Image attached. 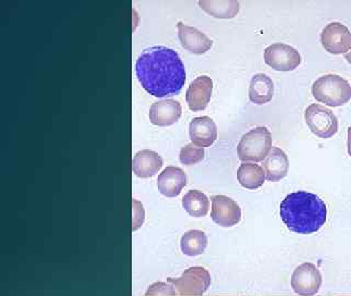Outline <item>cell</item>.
Returning a JSON list of instances; mask_svg holds the SVG:
<instances>
[{
	"mask_svg": "<svg viewBox=\"0 0 351 296\" xmlns=\"http://www.w3.org/2000/svg\"><path fill=\"white\" fill-rule=\"evenodd\" d=\"M135 73L144 90L157 98L178 95L186 82V69L178 53L166 47L144 49Z\"/></svg>",
	"mask_w": 351,
	"mask_h": 296,
	"instance_id": "1",
	"label": "cell"
},
{
	"mask_svg": "<svg viewBox=\"0 0 351 296\" xmlns=\"http://www.w3.org/2000/svg\"><path fill=\"white\" fill-rule=\"evenodd\" d=\"M280 215L285 226L294 233H315L327 219L326 204L317 195L296 191L285 197L280 206Z\"/></svg>",
	"mask_w": 351,
	"mask_h": 296,
	"instance_id": "2",
	"label": "cell"
},
{
	"mask_svg": "<svg viewBox=\"0 0 351 296\" xmlns=\"http://www.w3.org/2000/svg\"><path fill=\"white\" fill-rule=\"evenodd\" d=\"M313 97L329 107H340L350 100L351 86L338 75H325L312 86Z\"/></svg>",
	"mask_w": 351,
	"mask_h": 296,
	"instance_id": "3",
	"label": "cell"
},
{
	"mask_svg": "<svg viewBox=\"0 0 351 296\" xmlns=\"http://www.w3.org/2000/svg\"><path fill=\"white\" fill-rule=\"evenodd\" d=\"M271 149V133L265 126H259L241 137L237 146V155L241 162H263Z\"/></svg>",
	"mask_w": 351,
	"mask_h": 296,
	"instance_id": "4",
	"label": "cell"
},
{
	"mask_svg": "<svg viewBox=\"0 0 351 296\" xmlns=\"http://www.w3.org/2000/svg\"><path fill=\"white\" fill-rule=\"evenodd\" d=\"M168 282L182 296H202L211 286V274L202 267L186 269L181 277L169 278Z\"/></svg>",
	"mask_w": 351,
	"mask_h": 296,
	"instance_id": "5",
	"label": "cell"
},
{
	"mask_svg": "<svg viewBox=\"0 0 351 296\" xmlns=\"http://www.w3.org/2000/svg\"><path fill=\"white\" fill-rule=\"evenodd\" d=\"M305 121L311 131L321 138L334 136L338 131V120L332 110L321 104H311L305 110Z\"/></svg>",
	"mask_w": 351,
	"mask_h": 296,
	"instance_id": "6",
	"label": "cell"
},
{
	"mask_svg": "<svg viewBox=\"0 0 351 296\" xmlns=\"http://www.w3.org/2000/svg\"><path fill=\"white\" fill-rule=\"evenodd\" d=\"M291 286L299 295L314 296L322 286L321 271L313 263H303L294 270Z\"/></svg>",
	"mask_w": 351,
	"mask_h": 296,
	"instance_id": "7",
	"label": "cell"
},
{
	"mask_svg": "<svg viewBox=\"0 0 351 296\" xmlns=\"http://www.w3.org/2000/svg\"><path fill=\"white\" fill-rule=\"evenodd\" d=\"M265 62L276 71H291L301 64V55L288 44L274 43L265 49Z\"/></svg>",
	"mask_w": 351,
	"mask_h": 296,
	"instance_id": "8",
	"label": "cell"
},
{
	"mask_svg": "<svg viewBox=\"0 0 351 296\" xmlns=\"http://www.w3.org/2000/svg\"><path fill=\"white\" fill-rule=\"evenodd\" d=\"M321 42L327 52L346 54L351 49V32L340 22H332L324 27Z\"/></svg>",
	"mask_w": 351,
	"mask_h": 296,
	"instance_id": "9",
	"label": "cell"
},
{
	"mask_svg": "<svg viewBox=\"0 0 351 296\" xmlns=\"http://www.w3.org/2000/svg\"><path fill=\"white\" fill-rule=\"evenodd\" d=\"M211 217L222 227H233L241 222V210L239 204L226 195L212 197Z\"/></svg>",
	"mask_w": 351,
	"mask_h": 296,
	"instance_id": "10",
	"label": "cell"
},
{
	"mask_svg": "<svg viewBox=\"0 0 351 296\" xmlns=\"http://www.w3.org/2000/svg\"><path fill=\"white\" fill-rule=\"evenodd\" d=\"M213 82L208 76L197 77L190 84L186 93V103L193 112L206 109L211 100Z\"/></svg>",
	"mask_w": 351,
	"mask_h": 296,
	"instance_id": "11",
	"label": "cell"
},
{
	"mask_svg": "<svg viewBox=\"0 0 351 296\" xmlns=\"http://www.w3.org/2000/svg\"><path fill=\"white\" fill-rule=\"evenodd\" d=\"M178 36L181 45L193 54L201 55L211 49L213 42L197 27H189L179 22Z\"/></svg>",
	"mask_w": 351,
	"mask_h": 296,
	"instance_id": "12",
	"label": "cell"
},
{
	"mask_svg": "<svg viewBox=\"0 0 351 296\" xmlns=\"http://www.w3.org/2000/svg\"><path fill=\"white\" fill-rule=\"evenodd\" d=\"M186 175L184 170L175 166L165 168L157 179V188L162 195L167 197H176L186 186Z\"/></svg>",
	"mask_w": 351,
	"mask_h": 296,
	"instance_id": "13",
	"label": "cell"
},
{
	"mask_svg": "<svg viewBox=\"0 0 351 296\" xmlns=\"http://www.w3.org/2000/svg\"><path fill=\"white\" fill-rule=\"evenodd\" d=\"M190 140L199 147H210L217 137L215 122L208 116L195 118L190 122Z\"/></svg>",
	"mask_w": 351,
	"mask_h": 296,
	"instance_id": "14",
	"label": "cell"
},
{
	"mask_svg": "<svg viewBox=\"0 0 351 296\" xmlns=\"http://www.w3.org/2000/svg\"><path fill=\"white\" fill-rule=\"evenodd\" d=\"M181 112V104L173 99H167L152 104L149 120L154 125H173L180 119Z\"/></svg>",
	"mask_w": 351,
	"mask_h": 296,
	"instance_id": "15",
	"label": "cell"
},
{
	"mask_svg": "<svg viewBox=\"0 0 351 296\" xmlns=\"http://www.w3.org/2000/svg\"><path fill=\"white\" fill-rule=\"evenodd\" d=\"M162 164H164V160L162 156H159L155 151L144 149L138 151L133 157L132 170L138 178H152L162 169Z\"/></svg>",
	"mask_w": 351,
	"mask_h": 296,
	"instance_id": "16",
	"label": "cell"
},
{
	"mask_svg": "<svg viewBox=\"0 0 351 296\" xmlns=\"http://www.w3.org/2000/svg\"><path fill=\"white\" fill-rule=\"evenodd\" d=\"M263 168L269 181H280L288 175L289 159L285 151L279 147H274L267 158L263 160Z\"/></svg>",
	"mask_w": 351,
	"mask_h": 296,
	"instance_id": "17",
	"label": "cell"
},
{
	"mask_svg": "<svg viewBox=\"0 0 351 296\" xmlns=\"http://www.w3.org/2000/svg\"><path fill=\"white\" fill-rule=\"evenodd\" d=\"M274 86L270 77L257 74L252 77L250 86V100L252 103L265 104L271 101Z\"/></svg>",
	"mask_w": 351,
	"mask_h": 296,
	"instance_id": "18",
	"label": "cell"
},
{
	"mask_svg": "<svg viewBox=\"0 0 351 296\" xmlns=\"http://www.w3.org/2000/svg\"><path fill=\"white\" fill-rule=\"evenodd\" d=\"M237 179L241 186L248 190H256L265 184L266 173L259 164L244 162L237 170Z\"/></svg>",
	"mask_w": 351,
	"mask_h": 296,
	"instance_id": "19",
	"label": "cell"
},
{
	"mask_svg": "<svg viewBox=\"0 0 351 296\" xmlns=\"http://www.w3.org/2000/svg\"><path fill=\"white\" fill-rule=\"evenodd\" d=\"M208 246V237L202 230H191L181 237V251L189 257L202 255Z\"/></svg>",
	"mask_w": 351,
	"mask_h": 296,
	"instance_id": "20",
	"label": "cell"
},
{
	"mask_svg": "<svg viewBox=\"0 0 351 296\" xmlns=\"http://www.w3.org/2000/svg\"><path fill=\"white\" fill-rule=\"evenodd\" d=\"M201 9L206 14L219 19H232L239 14V3L235 0H221V1H199Z\"/></svg>",
	"mask_w": 351,
	"mask_h": 296,
	"instance_id": "21",
	"label": "cell"
},
{
	"mask_svg": "<svg viewBox=\"0 0 351 296\" xmlns=\"http://www.w3.org/2000/svg\"><path fill=\"white\" fill-rule=\"evenodd\" d=\"M182 206L191 217H202L208 214L210 201L203 192L190 190L182 199Z\"/></svg>",
	"mask_w": 351,
	"mask_h": 296,
	"instance_id": "22",
	"label": "cell"
},
{
	"mask_svg": "<svg viewBox=\"0 0 351 296\" xmlns=\"http://www.w3.org/2000/svg\"><path fill=\"white\" fill-rule=\"evenodd\" d=\"M204 155H206V151L202 147H195L193 144H188L181 148L179 160L182 164L192 166V164H197V162H202Z\"/></svg>",
	"mask_w": 351,
	"mask_h": 296,
	"instance_id": "23",
	"label": "cell"
},
{
	"mask_svg": "<svg viewBox=\"0 0 351 296\" xmlns=\"http://www.w3.org/2000/svg\"><path fill=\"white\" fill-rule=\"evenodd\" d=\"M177 291L171 283L157 282L152 284L146 291L145 296L177 295Z\"/></svg>",
	"mask_w": 351,
	"mask_h": 296,
	"instance_id": "24",
	"label": "cell"
},
{
	"mask_svg": "<svg viewBox=\"0 0 351 296\" xmlns=\"http://www.w3.org/2000/svg\"><path fill=\"white\" fill-rule=\"evenodd\" d=\"M133 212H134V219H133V227L132 230H138L144 222V210L143 206L136 200H133Z\"/></svg>",
	"mask_w": 351,
	"mask_h": 296,
	"instance_id": "25",
	"label": "cell"
},
{
	"mask_svg": "<svg viewBox=\"0 0 351 296\" xmlns=\"http://www.w3.org/2000/svg\"><path fill=\"white\" fill-rule=\"evenodd\" d=\"M347 147H348L349 156L351 157V126L348 129V140H347Z\"/></svg>",
	"mask_w": 351,
	"mask_h": 296,
	"instance_id": "26",
	"label": "cell"
},
{
	"mask_svg": "<svg viewBox=\"0 0 351 296\" xmlns=\"http://www.w3.org/2000/svg\"><path fill=\"white\" fill-rule=\"evenodd\" d=\"M345 60L348 62L349 64H351V49L348 53H346L345 54Z\"/></svg>",
	"mask_w": 351,
	"mask_h": 296,
	"instance_id": "27",
	"label": "cell"
}]
</instances>
